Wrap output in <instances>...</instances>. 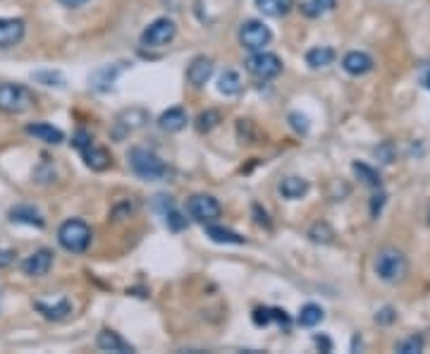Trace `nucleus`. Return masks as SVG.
<instances>
[{"mask_svg":"<svg viewBox=\"0 0 430 354\" xmlns=\"http://www.w3.org/2000/svg\"><path fill=\"white\" fill-rule=\"evenodd\" d=\"M409 273V261L406 256L401 254L397 247H385L378 251L375 256V275L380 278L382 283H401Z\"/></svg>","mask_w":430,"mask_h":354,"instance_id":"1","label":"nucleus"},{"mask_svg":"<svg viewBox=\"0 0 430 354\" xmlns=\"http://www.w3.org/2000/svg\"><path fill=\"white\" fill-rule=\"evenodd\" d=\"M352 170H354V175H357L359 180L364 182V185L373 187V189H380L382 180H380L378 170H373L371 166H366V163H354V166H352Z\"/></svg>","mask_w":430,"mask_h":354,"instance_id":"28","label":"nucleus"},{"mask_svg":"<svg viewBox=\"0 0 430 354\" xmlns=\"http://www.w3.org/2000/svg\"><path fill=\"white\" fill-rule=\"evenodd\" d=\"M0 304H3V290H0Z\"/></svg>","mask_w":430,"mask_h":354,"instance_id":"42","label":"nucleus"},{"mask_svg":"<svg viewBox=\"0 0 430 354\" xmlns=\"http://www.w3.org/2000/svg\"><path fill=\"white\" fill-rule=\"evenodd\" d=\"M34 306H36L39 314H43V318H48V321H63V318H67L72 314V302L67 297H60V299H56V302L36 299Z\"/></svg>","mask_w":430,"mask_h":354,"instance_id":"12","label":"nucleus"},{"mask_svg":"<svg viewBox=\"0 0 430 354\" xmlns=\"http://www.w3.org/2000/svg\"><path fill=\"white\" fill-rule=\"evenodd\" d=\"M15 261V251L12 249H0V268H8Z\"/></svg>","mask_w":430,"mask_h":354,"instance_id":"35","label":"nucleus"},{"mask_svg":"<svg viewBox=\"0 0 430 354\" xmlns=\"http://www.w3.org/2000/svg\"><path fill=\"white\" fill-rule=\"evenodd\" d=\"M334 10V0H302L299 3V12H302L304 17H323L325 12Z\"/></svg>","mask_w":430,"mask_h":354,"instance_id":"24","label":"nucleus"},{"mask_svg":"<svg viewBox=\"0 0 430 354\" xmlns=\"http://www.w3.org/2000/svg\"><path fill=\"white\" fill-rule=\"evenodd\" d=\"M24 19L19 17H0V49H12L24 39Z\"/></svg>","mask_w":430,"mask_h":354,"instance_id":"11","label":"nucleus"},{"mask_svg":"<svg viewBox=\"0 0 430 354\" xmlns=\"http://www.w3.org/2000/svg\"><path fill=\"white\" fill-rule=\"evenodd\" d=\"M158 127L163 132H180V129H184L187 127V113H184V108H180V106L168 108V111L158 118Z\"/></svg>","mask_w":430,"mask_h":354,"instance_id":"19","label":"nucleus"},{"mask_svg":"<svg viewBox=\"0 0 430 354\" xmlns=\"http://www.w3.org/2000/svg\"><path fill=\"white\" fill-rule=\"evenodd\" d=\"M394 350H397L399 354H419L423 350V338L421 335H409L406 340L397 343Z\"/></svg>","mask_w":430,"mask_h":354,"instance_id":"31","label":"nucleus"},{"mask_svg":"<svg viewBox=\"0 0 430 354\" xmlns=\"http://www.w3.org/2000/svg\"><path fill=\"white\" fill-rule=\"evenodd\" d=\"M96 347L103 352H120V354H127V352H134V347L127 343L125 338L120 335V333L115 330H101L98 338H96Z\"/></svg>","mask_w":430,"mask_h":354,"instance_id":"16","label":"nucleus"},{"mask_svg":"<svg viewBox=\"0 0 430 354\" xmlns=\"http://www.w3.org/2000/svg\"><path fill=\"white\" fill-rule=\"evenodd\" d=\"M270 39H272V31L261 19H247V22L239 26V44H242V49H247L251 53L263 51L265 46L270 44Z\"/></svg>","mask_w":430,"mask_h":354,"instance_id":"6","label":"nucleus"},{"mask_svg":"<svg viewBox=\"0 0 430 354\" xmlns=\"http://www.w3.org/2000/svg\"><path fill=\"white\" fill-rule=\"evenodd\" d=\"M79 153L84 156V163H86V166L91 168V170H96V173H101V170H108V168H111V163H113L111 153H108L103 146H96L93 139L88 141V144L81 146Z\"/></svg>","mask_w":430,"mask_h":354,"instance_id":"14","label":"nucleus"},{"mask_svg":"<svg viewBox=\"0 0 430 354\" xmlns=\"http://www.w3.org/2000/svg\"><path fill=\"white\" fill-rule=\"evenodd\" d=\"M254 5L265 17H285L295 8V0H254Z\"/></svg>","mask_w":430,"mask_h":354,"instance_id":"22","label":"nucleus"},{"mask_svg":"<svg viewBox=\"0 0 430 354\" xmlns=\"http://www.w3.org/2000/svg\"><path fill=\"white\" fill-rule=\"evenodd\" d=\"M394 318H397V314H394L392 309H382L380 314L375 316V321H378V323H392Z\"/></svg>","mask_w":430,"mask_h":354,"instance_id":"37","label":"nucleus"},{"mask_svg":"<svg viewBox=\"0 0 430 354\" xmlns=\"http://www.w3.org/2000/svg\"><path fill=\"white\" fill-rule=\"evenodd\" d=\"M122 72V65H115V67H101L98 72L93 74V86L98 88V91H103L115 81V77Z\"/></svg>","mask_w":430,"mask_h":354,"instance_id":"30","label":"nucleus"},{"mask_svg":"<svg viewBox=\"0 0 430 354\" xmlns=\"http://www.w3.org/2000/svg\"><path fill=\"white\" fill-rule=\"evenodd\" d=\"M421 84L426 88H430V65L421 67Z\"/></svg>","mask_w":430,"mask_h":354,"instance_id":"39","label":"nucleus"},{"mask_svg":"<svg viewBox=\"0 0 430 354\" xmlns=\"http://www.w3.org/2000/svg\"><path fill=\"white\" fill-rule=\"evenodd\" d=\"M254 213L258 216L256 221L261 223V226H265V228H270V221H268V213L265 211H261V206H254Z\"/></svg>","mask_w":430,"mask_h":354,"instance_id":"38","label":"nucleus"},{"mask_svg":"<svg viewBox=\"0 0 430 354\" xmlns=\"http://www.w3.org/2000/svg\"><path fill=\"white\" fill-rule=\"evenodd\" d=\"M36 81H46V86H63V77L58 72H39L34 74Z\"/></svg>","mask_w":430,"mask_h":354,"instance_id":"33","label":"nucleus"},{"mask_svg":"<svg viewBox=\"0 0 430 354\" xmlns=\"http://www.w3.org/2000/svg\"><path fill=\"white\" fill-rule=\"evenodd\" d=\"M428 223H430V211H428Z\"/></svg>","mask_w":430,"mask_h":354,"instance_id":"43","label":"nucleus"},{"mask_svg":"<svg viewBox=\"0 0 430 354\" xmlns=\"http://www.w3.org/2000/svg\"><path fill=\"white\" fill-rule=\"evenodd\" d=\"M129 166H132L134 175L143 177V180H163L170 173L165 161H160V156L146 146H134L129 151Z\"/></svg>","mask_w":430,"mask_h":354,"instance_id":"2","label":"nucleus"},{"mask_svg":"<svg viewBox=\"0 0 430 354\" xmlns=\"http://www.w3.org/2000/svg\"><path fill=\"white\" fill-rule=\"evenodd\" d=\"M254 323L256 325H270L280 323L285 328H290V316H287L285 309H272V306H261V309L254 311Z\"/></svg>","mask_w":430,"mask_h":354,"instance_id":"20","label":"nucleus"},{"mask_svg":"<svg viewBox=\"0 0 430 354\" xmlns=\"http://www.w3.org/2000/svg\"><path fill=\"white\" fill-rule=\"evenodd\" d=\"M217 91L222 96H237L242 91V77L235 70H225L220 77H217Z\"/></svg>","mask_w":430,"mask_h":354,"instance_id":"25","label":"nucleus"},{"mask_svg":"<svg viewBox=\"0 0 430 354\" xmlns=\"http://www.w3.org/2000/svg\"><path fill=\"white\" fill-rule=\"evenodd\" d=\"M309 192V182L304 180V177H285L282 182H280V194L285 196V199H302Z\"/></svg>","mask_w":430,"mask_h":354,"instance_id":"23","label":"nucleus"},{"mask_svg":"<svg viewBox=\"0 0 430 354\" xmlns=\"http://www.w3.org/2000/svg\"><path fill=\"white\" fill-rule=\"evenodd\" d=\"M323 309H320L318 304H304L302 311H299V325H304V328H313V325H318L323 321Z\"/></svg>","mask_w":430,"mask_h":354,"instance_id":"27","label":"nucleus"},{"mask_svg":"<svg viewBox=\"0 0 430 354\" xmlns=\"http://www.w3.org/2000/svg\"><path fill=\"white\" fill-rule=\"evenodd\" d=\"M222 122V115L220 111H215V108H208V111H203L199 118H196V129H199L201 134L210 132V129H215L217 125Z\"/></svg>","mask_w":430,"mask_h":354,"instance_id":"29","label":"nucleus"},{"mask_svg":"<svg viewBox=\"0 0 430 354\" xmlns=\"http://www.w3.org/2000/svg\"><path fill=\"white\" fill-rule=\"evenodd\" d=\"M91 237H93L91 228H88L84 221H79V218H70V221H65L58 230L60 247L70 251V254H84L88 244H91Z\"/></svg>","mask_w":430,"mask_h":354,"instance_id":"3","label":"nucleus"},{"mask_svg":"<svg viewBox=\"0 0 430 354\" xmlns=\"http://www.w3.org/2000/svg\"><path fill=\"white\" fill-rule=\"evenodd\" d=\"M382 203H385V194H382V192L375 194V196H373V203H371V213H373V218H378Z\"/></svg>","mask_w":430,"mask_h":354,"instance_id":"36","label":"nucleus"},{"mask_svg":"<svg viewBox=\"0 0 430 354\" xmlns=\"http://www.w3.org/2000/svg\"><path fill=\"white\" fill-rule=\"evenodd\" d=\"M334 58H337V53L330 46H313V49L306 53V65L311 67V70H320V67H327L334 63Z\"/></svg>","mask_w":430,"mask_h":354,"instance_id":"21","label":"nucleus"},{"mask_svg":"<svg viewBox=\"0 0 430 354\" xmlns=\"http://www.w3.org/2000/svg\"><path fill=\"white\" fill-rule=\"evenodd\" d=\"M375 156H378L382 163H392L394 161V146H392V141H385L382 146L375 148Z\"/></svg>","mask_w":430,"mask_h":354,"instance_id":"34","label":"nucleus"},{"mask_svg":"<svg viewBox=\"0 0 430 354\" xmlns=\"http://www.w3.org/2000/svg\"><path fill=\"white\" fill-rule=\"evenodd\" d=\"M290 125L299 134H306V132H309V127H311L309 125V118H306V115H302V113H290Z\"/></svg>","mask_w":430,"mask_h":354,"instance_id":"32","label":"nucleus"},{"mask_svg":"<svg viewBox=\"0 0 430 354\" xmlns=\"http://www.w3.org/2000/svg\"><path fill=\"white\" fill-rule=\"evenodd\" d=\"M148 122V113L143 108H127L122 111L118 118H115V129H113V137L115 139H122L127 137L129 132H136L141 129L143 125Z\"/></svg>","mask_w":430,"mask_h":354,"instance_id":"9","label":"nucleus"},{"mask_svg":"<svg viewBox=\"0 0 430 354\" xmlns=\"http://www.w3.org/2000/svg\"><path fill=\"white\" fill-rule=\"evenodd\" d=\"M247 72L251 77L268 81L275 79L280 72H282V60H280L275 53H265V51H256L254 56L247 60Z\"/></svg>","mask_w":430,"mask_h":354,"instance_id":"8","label":"nucleus"},{"mask_svg":"<svg viewBox=\"0 0 430 354\" xmlns=\"http://www.w3.org/2000/svg\"><path fill=\"white\" fill-rule=\"evenodd\" d=\"M206 235H208L213 242H217V244H244V237H242V235L232 233V230H227V228L213 226V223H208Z\"/></svg>","mask_w":430,"mask_h":354,"instance_id":"26","label":"nucleus"},{"mask_svg":"<svg viewBox=\"0 0 430 354\" xmlns=\"http://www.w3.org/2000/svg\"><path fill=\"white\" fill-rule=\"evenodd\" d=\"M187 213L194 218L196 223L208 226V223H215L217 218H220L222 208H220V203H217L215 196L194 194V196H189V201H187Z\"/></svg>","mask_w":430,"mask_h":354,"instance_id":"7","label":"nucleus"},{"mask_svg":"<svg viewBox=\"0 0 430 354\" xmlns=\"http://www.w3.org/2000/svg\"><path fill=\"white\" fill-rule=\"evenodd\" d=\"M51 268H53V251L51 249H39L22 261V273L29 278H43Z\"/></svg>","mask_w":430,"mask_h":354,"instance_id":"10","label":"nucleus"},{"mask_svg":"<svg viewBox=\"0 0 430 354\" xmlns=\"http://www.w3.org/2000/svg\"><path fill=\"white\" fill-rule=\"evenodd\" d=\"M316 345H318V347L323 345V347H325V352H330V350H332V345H330V340H327V338H316Z\"/></svg>","mask_w":430,"mask_h":354,"instance_id":"41","label":"nucleus"},{"mask_svg":"<svg viewBox=\"0 0 430 354\" xmlns=\"http://www.w3.org/2000/svg\"><path fill=\"white\" fill-rule=\"evenodd\" d=\"M26 134H31L34 139L43 141V144H53V146L65 139L63 129L48 125V122H29V125H26Z\"/></svg>","mask_w":430,"mask_h":354,"instance_id":"17","label":"nucleus"},{"mask_svg":"<svg viewBox=\"0 0 430 354\" xmlns=\"http://www.w3.org/2000/svg\"><path fill=\"white\" fill-rule=\"evenodd\" d=\"M213 70H215V65H213V60H210V58H206V56L194 58V60H191V65L187 67L189 84L196 86V88H201L210 77H213Z\"/></svg>","mask_w":430,"mask_h":354,"instance_id":"13","label":"nucleus"},{"mask_svg":"<svg viewBox=\"0 0 430 354\" xmlns=\"http://www.w3.org/2000/svg\"><path fill=\"white\" fill-rule=\"evenodd\" d=\"M10 221L12 223H22V226H31V228H43L46 226L41 211L29 206V203H19V206L10 208Z\"/></svg>","mask_w":430,"mask_h":354,"instance_id":"18","label":"nucleus"},{"mask_svg":"<svg viewBox=\"0 0 430 354\" xmlns=\"http://www.w3.org/2000/svg\"><path fill=\"white\" fill-rule=\"evenodd\" d=\"M177 36V24L170 17H158L153 19L146 29L141 31V44L148 49H163V46L173 44Z\"/></svg>","mask_w":430,"mask_h":354,"instance_id":"5","label":"nucleus"},{"mask_svg":"<svg viewBox=\"0 0 430 354\" xmlns=\"http://www.w3.org/2000/svg\"><path fill=\"white\" fill-rule=\"evenodd\" d=\"M60 5H65V8H81L84 3H88V0H58Z\"/></svg>","mask_w":430,"mask_h":354,"instance_id":"40","label":"nucleus"},{"mask_svg":"<svg viewBox=\"0 0 430 354\" xmlns=\"http://www.w3.org/2000/svg\"><path fill=\"white\" fill-rule=\"evenodd\" d=\"M342 67L352 77H364V74L373 70V58L364 51H352L342 58Z\"/></svg>","mask_w":430,"mask_h":354,"instance_id":"15","label":"nucleus"},{"mask_svg":"<svg viewBox=\"0 0 430 354\" xmlns=\"http://www.w3.org/2000/svg\"><path fill=\"white\" fill-rule=\"evenodd\" d=\"M34 106V93L24 84H0V111L19 115Z\"/></svg>","mask_w":430,"mask_h":354,"instance_id":"4","label":"nucleus"}]
</instances>
